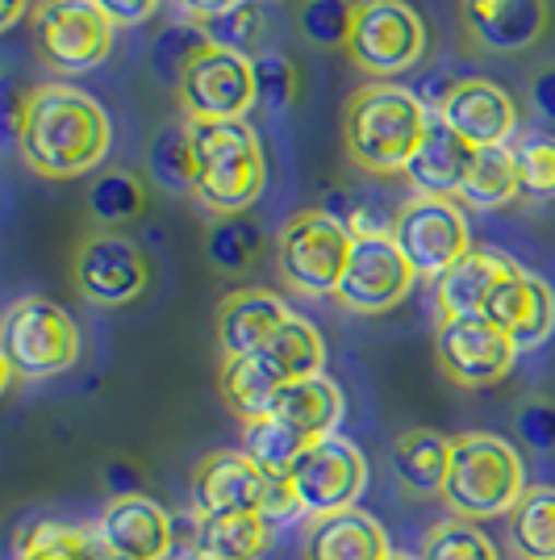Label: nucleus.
Returning <instances> with one entry per match:
<instances>
[{"label": "nucleus", "mask_w": 555, "mask_h": 560, "mask_svg": "<svg viewBox=\"0 0 555 560\" xmlns=\"http://www.w3.org/2000/svg\"><path fill=\"white\" fill-rule=\"evenodd\" d=\"M22 160L43 180H75L101 167L114 142L105 105L75 84H43L13 117Z\"/></svg>", "instance_id": "obj_1"}, {"label": "nucleus", "mask_w": 555, "mask_h": 560, "mask_svg": "<svg viewBox=\"0 0 555 560\" xmlns=\"http://www.w3.org/2000/svg\"><path fill=\"white\" fill-rule=\"evenodd\" d=\"M430 109L410 89L376 80L347 96L343 105V142L355 164L371 176L405 172L430 130Z\"/></svg>", "instance_id": "obj_2"}, {"label": "nucleus", "mask_w": 555, "mask_h": 560, "mask_svg": "<svg viewBox=\"0 0 555 560\" xmlns=\"http://www.w3.org/2000/svg\"><path fill=\"white\" fill-rule=\"evenodd\" d=\"M188 130L197 155L192 197L217 218L251 210L268 180L259 135L247 121H188Z\"/></svg>", "instance_id": "obj_3"}, {"label": "nucleus", "mask_w": 555, "mask_h": 560, "mask_svg": "<svg viewBox=\"0 0 555 560\" xmlns=\"http://www.w3.org/2000/svg\"><path fill=\"white\" fill-rule=\"evenodd\" d=\"M522 493H527V468L506 440L481 431L451 440V472L442 486V502L456 518L485 523L509 514L522 502Z\"/></svg>", "instance_id": "obj_4"}, {"label": "nucleus", "mask_w": 555, "mask_h": 560, "mask_svg": "<svg viewBox=\"0 0 555 560\" xmlns=\"http://www.w3.org/2000/svg\"><path fill=\"white\" fill-rule=\"evenodd\" d=\"M4 381H47L80 360V327L50 298H17L0 323Z\"/></svg>", "instance_id": "obj_5"}, {"label": "nucleus", "mask_w": 555, "mask_h": 560, "mask_svg": "<svg viewBox=\"0 0 555 560\" xmlns=\"http://www.w3.org/2000/svg\"><path fill=\"white\" fill-rule=\"evenodd\" d=\"M355 234L326 210H297L276 234V268L288 289L305 298H334L347 272Z\"/></svg>", "instance_id": "obj_6"}, {"label": "nucleus", "mask_w": 555, "mask_h": 560, "mask_svg": "<svg viewBox=\"0 0 555 560\" xmlns=\"http://www.w3.org/2000/svg\"><path fill=\"white\" fill-rule=\"evenodd\" d=\"M109 13L96 0H38L34 9V55L59 75H80L114 50Z\"/></svg>", "instance_id": "obj_7"}, {"label": "nucleus", "mask_w": 555, "mask_h": 560, "mask_svg": "<svg viewBox=\"0 0 555 560\" xmlns=\"http://www.w3.org/2000/svg\"><path fill=\"white\" fill-rule=\"evenodd\" d=\"M393 238L417 277L426 280H439L456 259L472 252L468 210L456 197H430V192H414L410 201L397 206Z\"/></svg>", "instance_id": "obj_8"}, {"label": "nucleus", "mask_w": 555, "mask_h": 560, "mask_svg": "<svg viewBox=\"0 0 555 560\" xmlns=\"http://www.w3.org/2000/svg\"><path fill=\"white\" fill-rule=\"evenodd\" d=\"M426 50V22L405 0H359L355 34H351V63L371 80H393L410 71Z\"/></svg>", "instance_id": "obj_9"}, {"label": "nucleus", "mask_w": 555, "mask_h": 560, "mask_svg": "<svg viewBox=\"0 0 555 560\" xmlns=\"http://www.w3.org/2000/svg\"><path fill=\"white\" fill-rule=\"evenodd\" d=\"M288 486L297 493L302 511L314 518L355 511V498L368 486V460L351 440L326 435L302 452V460L288 472Z\"/></svg>", "instance_id": "obj_10"}, {"label": "nucleus", "mask_w": 555, "mask_h": 560, "mask_svg": "<svg viewBox=\"0 0 555 560\" xmlns=\"http://www.w3.org/2000/svg\"><path fill=\"white\" fill-rule=\"evenodd\" d=\"M414 280V264L397 247L393 234H368V238H355L334 302L351 314H389L393 305L410 298Z\"/></svg>", "instance_id": "obj_11"}, {"label": "nucleus", "mask_w": 555, "mask_h": 560, "mask_svg": "<svg viewBox=\"0 0 555 560\" xmlns=\"http://www.w3.org/2000/svg\"><path fill=\"white\" fill-rule=\"evenodd\" d=\"M188 121H247L255 105V59L209 47L176 84Z\"/></svg>", "instance_id": "obj_12"}, {"label": "nucleus", "mask_w": 555, "mask_h": 560, "mask_svg": "<svg viewBox=\"0 0 555 560\" xmlns=\"http://www.w3.org/2000/svg\"><path fill=\"white\" fill-rule=\"evenodd\" d=\"M435 360L439 369L463 389L497 385L518 360V343L506 330H497L485 314L472 318H439L435 330Z\"/></svg>", "instance_id": "obj_13"}, {"label": "nucleus", "mask_w": 555, "mask_h": 560, "mask_svg": "<svg viewBox=\"0 0 555 560\" xmlns=\"http://www.w3.org/2000/svg\"><path fill=\"white\" fill-rule=\"evenodd\" d=\"M71 272H75V289L93 305L134 302L142 289H146V277H151L139 243L114 231L88 234V238L75 247Z\"/></svg>", "instance_id": "obj_14"}, {"label": "nucleus", "mask_w": 555, "mask_h": 560, "mask_svg": "<svg viewBox=\"0 0 555 560\" xmlns=\"http://www.w3.org/2000/svg\"><path fill=\"white\" fill-rule=\"evenodd\" d=\"M435 117H442L460 139H468L476 151L481 147H509L518 135V105L513 96L485 75L451 80L435 101Z\"/></svg>", "instance_id": "obj_15"}, {"label": "nucleus", "mask_w": 555, "mask_h": 560, "mask_svg": "<svg viewBox=\"0 0 555 560\" xmlns=\"http://www.w3.org/2000/svg\"><path fill=\"white\" fill-rule=\"evenodd\" d=\"M272 481L263 468L255 465L243 447H222L209 452L197 477H192V502L197 514H231V511H251L263 514Z\"/></svg>", "instance_id": "obj_16"}, {"label": "nucleus", "mask_w": 555, "mask_h": 560, "mask_svg": "<svg viewBox=\"0 0 555 560\" xmlns=\"http://www.w3.org/2000/svg\"><path fill=\"white\" fill-rule=\"evenodd\" d=\"M96 536L109 557L163 560L176 544V523L167 518L160 502L134 493V498H109V506L101 511V523H96Z\"/></svg>", "instance_id": "obj_17"}, {"label": "nucleus", "mask_w": 555, "mask_h": 560, "mask_svg": "<svg viewBox=\"0 0 555 560\" xmlns=\"http://www.w3.org/2000/svg\"><path fill=\"white\" fill-rule=\"evenodd\" d=\"M463 25H468V38L488 55H518L547 34L552 4L547 0H463Z\"/></svg>", "instance_id": "obj_18"}, {"label": "nucleus", "mask_w": 555, "mask_h": 560, "mask_svg": "<svg viewBox=\"0 0 555 560\" xmlns=\"http://www.w3.org/2000/svg\"><path fill=\"white\" fill-rule=\"evenodd\" d=\"M485 318L497 330H506L509 339L518 343V351L539 348L555 327L552 284L513 264V272L493 289V298L485 302Z\"/></svg>", "instance_id": "obj_19"}, {"label": "nucleus", "mask_w": 555, "mask_h": 560, "mask_svg": "<svg viewBox=\"0 0 555 560\" xmlns=\"http://www.w3.org/2000/svg\"><path fill=\"white\" fill-rule=\"evenodd\" d=\"M513 272V259L493 252V247H472L463 259H456L439 280H435V305L439 318H472L485 314V302L493 289Z\"/></svg>", "instance_id": "obj_20"}, {"label": "nucleus", "mask_w": 555, "mask_h": 560, "mask_svg": "<svg viewBox=\"0 0 555 560\" xmlns=\"http://www.w3.org/2000/svg\"><path fill=\"white\" fill-rule=\"evenodd\" d=\"M476 160V147L468 139H460L442 117H430V130L422 147L414 151L410 167L401 172L414 192H430V197H460L463 176Z\"/></svg>", "instance_id": "obj_21"}, {"label": "nucleus", "mask_w": 555, "mask_h": 560, "mask_svg": "<svg viewBox=\"0 0 555 560\" xmlns=\"http://www.w3.org/2000/svg\"><path fill=\"white\" fill-rule=\"evenodd\" d=\"M293 310L280 302L268 289H238L217 305V343L226 355H251L259 351L284 323Z\"/></svg>", "instance_id": "obj_22"}, {"label": "nucleus", "mask_w": 555, "mask_h": 560, "mask_svg": "<svg viewBox=\"0 0 555 560\" xmlns=\"http://www.w3.org/2000/svg\"><path fill=\"white\" fill-rule=\"evenodd\" d=\"M305 560H393L385 527L364 511L322 514L305 532Z\"/></svg>", "instance_id": "obj_23"}, {"label": "nucleus", "mask_w": 555, "mask_h": 560, "mask_svg": "<svg viewBox=\"0 0 555 560\" xmlns=\"http://www.w3.org/2000/svg\"><path fill=\"white\" fill-rule=\"evenodd\" d=\"M284 385H288V381L268 364L263 351H251V355H226L222 376H217V389H222L226 410L243 422L268 419Z\"/></svg>", "instance_id": "obj_24"}, {"label": "nucleus", "mask_w": 555, "mask_h": 560, "mask_svg": "<svg viewBox=\"0 0 555 560\" xmlns=\"http://www.w3.org/2000/svg\"><path fill=\"white\" fill-rule=\"evenodd\" d=\"M272 415L288 422L293 431H302L309 444H318L326 435H334V427L343 419V389L330 376H305V381H288L280 389Z\"/></svg>", "instance_id": "obj_25"}, {"label": "nucleus", "mask_w": 555, "mask_h": 560, "mask_svg": "<svg viewBox=\"0 0 555 560\" xmlns=\"http://www.w3.org/2000/svg\"><path fill=\"white\" fill-rule=\"evenodd\" d=\"M272 539V523L263 514L231 511V514H197L192 548H205L231 560H255Z\"/></svg>", "instance_id": "obj_26"}, {"label": "nucleus", "mask_w": 555, "mask_h": 560, "mask_svg": "<svg viewBox=\"0 0 555 560\" xmlns=\"http://www.w3.org/2000/svg\"><path fill=\"white\" fill-rule=\"evenodd\" d=\"M393 472L401 486L414 493H442L447 472H451V440H442L439 431H405L393 447Z\"/></svg>", "instance_id": "obj_27"}, {"label": "nucleus", "mask_w": 555, "mask_h": 560, "mask_svg": "<svg viewBox=\"0 0 555 560\" xmlns=\"http://www.w3.org/2000/svg\"><path fill=\"white\" fill-rule=\"evenodd\" d=\"M513 197H522L513 147H481L472 167H468V176H463V188L456 201L463 210H501Z\"/></svg>", "instance_id": "obj_28"}, {"label": "nucleus", "mask_w": 555, "mask_h": 560, "mask_svg": "<svg viewBox=\"0 0 555 560\" xmlns=\"http://www.w3.org/2000/svg\"><path fill=\"white\" fill-rule=\"evenodd\" d=\"M509 548L522 560H555V486H527L509 511Z\"/></svg>", "instance_id": "obj_29"}, {"label": "nucleus", "mask_w": 555, "mask_h": 560, "mask_svg": "<svg viewBox=\"0 0 555 560\" xmlns=\"http://www.w3.org/2000/svg\"><path fill=\"white\" fill-rule=\"evenodd\" d=\"M201 30H205L209 47L234 50L243 59H259V55H268V38H272L268 0H243L231 13L201 22Z\"/></svg>", "instance_id": "obj_30"}, {"label": "nucleus", "mask_w": 555, "mask_h": 560, "mask_svg": "<svg viewBox=\"0 0 555 560\" xmlns=\"http://www.w3.org/2000/svg\"><path fill=\"white\" fill-rule=\"evenodd\" d=\"M263 355H268V364L276 369L284 381H305V376H322V364H326V343L322 335L309 327L305 318H288L284 327L263 343Z\"/></svg>", "instance_id": "obj_31"}, {"label": "nucleus", "mask_w": 555, "mask_h": 560, "mask_svg": "<svg viewBox=\"0 0 555 560\" xmlns=\"http://www.w3.org/2000/svg\"><path fill=\"white\" fill-rule=\"evenodd\" d=\"M13 560H105V544L101 536H88L71 523L38 518L22 532Z\"/></svg>", "instance_id": "obj_32"}, {"label": "nucleus", "mask_w": 555, "mask_h": 560, "mask_svg": "<svg viewBox=\"0 0 555 560\" xmlns=\"http://www.w3.org/2000/svg\"><path fill=\"white\" fill-rule=\"evenodd\" d=\"M305 447H309V440H305L302 431H293L288 422H280L276 415L243 422V452H247L268 477H288L293 465L302 460Z\"/></svg>", "instance_id": "obj_33"}, {"label": "nucleus", "mask_w": 555, "mask_h": 560, "mask_svg": "<svg viewBox=\"0 0 555 560\" xmlns=\"http://www.w3.org/2000/svg\"><path fill=\"white\" fill-rule=\"evenodd\" d=\"M263 252V231L255 226L247 213H226V218H213L205 231V256L213 268L222 272H247L255 259Z\"/></svg>", "instance_id": "obj_34"}, {"label": "nucleus", "mask_w": 555, "mask_h": 560, "mask_svg": "<svg viewBox=\"0 0 555 560\" xmlns=\"http://www.w3.org/2000/svg\"><path fill=\"white\" fill-rule=\"evenodd\" d=\"M151 180L167 192H192L197 188V155H192V130L185 126H163L146 151Z\"/></svg>", "instance_id": "obj_35"}, {"label": "nucleus", "mask_w": 555, "mask_h": 560, "mask_svg": "<svg viewBox=\"0 0 555 560\" xmlns=\"http://www.w3.org/2000/svg\"><path fill=\"white\" fill-rule=\"evenodd\" d=\"M205 50H209V38H205V30H201V22L180 18V22L163 25L160 34L151 38L146 59H151V71L160 75L163 84H180L185 71L192 68Z\"/></svg>", "instance_id": "obj_36"}, {"label": "nucleus", "mask_w": 555, "mask_h": 560, "mask_svg": "<svg viewBox=\"0 0 555 560\" xmlns=\"http://www.w3.org/2000/svg\"><path fill=\"white\" fill-rule=\"evenodd\" d=\"M88 210L105 222V226H121V222H134L146 210V185L134 172H101L88 188Z\"/></svg>", "instance_id": "obj_37"}, {"label": "nucleus", "mask_w": 555, "mask_h": 560, "mask_svg": "<svg viewBox=\"0 0 555 560\" xmlns=\"http://www.w3.org/2000/svg\"><path fill=\"white\" fill-rule=\"evenodd\" d=\"M355 0H302V34L322 50H347L355 34Z\"/></svg>", "instance_id": "obj_38"}, {"label": "nucleus", "mask_w": 555, "mask_h": 560, "mask_svg": "<svg viewBox=\"0 0 555 560\" xmlns=\"http://www.w3.org/2000/svg\"><path fill=\"white\" fill-rule=\"evenodd\" d=\"M513 164L527 201H555V135H522L513 142Z\"/></svg>", "instance_id": "obj_39"}, {"label": "nucleus", "mask_w": 555, "mask_h": 560, "mask_svg": "<svg viewBox=\"0 0 555 560\" xmlns=\"http://www.w3.org/2000/svg\"><path fill=\"white\" fill-rule=\"evenodd\" d=\"M417 560H501L493 539L472 527L468 518H451V523H439L426 544H422V557Z\"/></svg>", "instance_id": "obj_40"}, {"label": "nucleus", "mask_w": 555, "mask_h": 560, "mask_svg": "<svg viewBox=\"0 0 555 560\" xmlns=\"http://www.w3.org/2000/svg\"><path fill=\"white\" fill-rule=\"evenodd\" d=\"M297 96H302V75L284 55L268 50L255 59V101L268 114H288L297 105Z\"/></svg>", "instance_id": "obj_41"}, {"label": "nucleus", "mask_w": 555, "mask_h": 560, "mask_svg": "<svg viewBox=\"0 0 555 560\" xmlns=\"http://www.w3.org/2000/svg\"><path fill=\"white\" fill-rule=\"evenodd\" d=\"M518 435H522V444L534 447V452H555V401L547 397H531V401H522L518 406Z\"/></svg>", "instance_id": "obj_42"}, {"label": "nucleus", "mask_w": 555, "mask_h": 560, "mask_svg": "<svg viewBox=\"0 0 555 560\" xmlns=\"http://www.w3.org/2000/svg\"><path fill=\"white\" fill-rule=\"evenodd\" d=\"M96 4L109 13L114 25H139V22H146L151 13H160L163 0H96Z\"/></svg>", "instance_id": "obj_43"}, {"label": "nucleus", "mask_w": 555, "mask_h": 560, "mask_svg": "<svg viewBox=\"0 0 555 560\" xmlns=\"http://www.w3.org/2000/svg\"><path fill=\"white\" fill-rule=\"evenodd\" d=\"M101 481L109 486V493L114 498H134L142 486V472L130 460H114V465H105L101 468Z\"/></svg>", "instance_id": "obj_44"}, {"label": "nucleus", "mask_w": 555, "mask_h": 560, "mask_svg": "<svg viewBox=\"0 0 555 560\" xmlns=\"http://www.w3.org/2000/svg\"><path fill=\"white\" fill-rule=\"evenodd\" d=\"M531 101H534V109L547 117V121H555V68H547V71H539V75H534Z\"/></svg>", "instance_id": "obj_45"}, {"label": "nucleus", "mask_w": 555, "mask_h": 560, "mask_svg": "<svg viewBox=\"0 0 555 560\" xmlns=\"http://www.w3.org/2000/svg\"><path fill=\"white\" fill-rule=\"evenodd\" d=\"M176 4H180V13L192 18V22H209V18H222V13L238 9L243 0H176Z\"/></svg>", "instance_id": "obj_46"}, {"label": "nucleus", "mask_w": 555, "mask_h": 560, "mask_svg": "<svg viewBox=\"0 0 555 560\" xmlns=\"http://www.w3.org/2000/svg\"><path fill=\"white\" fill-rule=\"evenodd\" d=\"M25 9H29V0H4V9H0V30H13V25L25 18Z\"/></svg>", "instance_id": "obj_47"}, {"label": "nucleus", "mask_w": 555, "mask_h": 560, "mask_svg": "<svg viewBox=\"0 0 555 560\" xmlns=\"http://www.w3.org/2000/svg\"><path fill=\"white\" fill-rule=\"evenodd\" d=\"M185 560H231V557H217V552H205V548H192Z\"/></svg>", "instance_id": "obj_48"}, {"label": "nucleus", "mask_w": 555, "mask_h": 560, "mask_svg": "<svg viewBox=\"0 0 555 560\" xmlns=\"http://www.w3.org/2000/svg\"><path fill=\"white\" fill-rule=\"evenodd\" d=\"M105 560H126V557H109V552H105Z\"/></svg>", "instance_id": "obj_49"}, {"label": "nucleus", "mask_w": 555, "mask_h": 560, "mask_svg": "<svg viewBox=\"0 0 555 560\" xmlns=\"http://www.w3.org/2000/svg\"><path fill=\"white\" fill-rule=\"evenodd\" d=\"M393 560H414V557H393Z\"/></svg>", "instance_id": "obj_50"}]
</instances>
